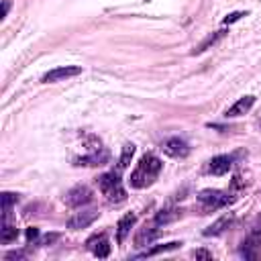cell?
Returning a JSON list of instances; mask_svg holds the SVG:
<instances>
[{
    "label": "cell",
    "instance_id": "e0dca14e",
    "mask_svg": "<svg viewBox=\"0 0 261 261\" xmlns=\"http://www.w3.org/2000/svg\"><path fill=\"white\" fill-rule=\"evenodd\" d=\"M133 155H135V145L133 143H126L122 147V153H120V159H118V169H126L130 165Z\"/></svg>",
    "mask_w": 261,
    "mask_h": 261
},
{
    "label": "cell",
    "instance_id": "5b68a950",
    "mask_svg": "<svg viewBox=\"0 0 261 261\" xmlns=\"http://www.w3.org/2000/svg\"><path fill=\"white\" fill-rule=\"evenodd\" d=\"M82 73V67L80 65H61V67H55L51 71H47L41 82L43 84H55V82H63L67 77H73V75H80Z\"/></svg>",
    "mask_w": 261,
    "mask_h": 261
},
{
    "label": "cell",
    "instance_id": "277c9868",
    "mask_svg": "<svg viewBox=\"0 0 261 261\" xmlns=\"http://www.w3.org/2000/svg\"><path fill=\"white\" fill-rule=\"evenodd\" d=\"M63 202H65L69 208H82V206H86V204L92 202V190H90L88 186H73V188L65 194Z\"/></svg>",
    "mask_w": 261,
    "mask_h": 261
},
{
    "label": "cell",
    "instance_id": "30bf717a",
    "mask_svg": "<svg viewBox=\"0 0 261 261\" xmlns=\"http://www.w3.org/2000/svg\"><path fill=\"white\" fill-rule=\"evenodd\" d=\"M157 224H153V226H143V228H139L137 230V234H135V247H147V245H151L157 237H159V230L155 228Z\"/></svg>",
    "mask_w": 261,
    "mask_h": 261
},
{
    "label": "cell",
    "instance_id": "3957f363",
    "mask_svg": "<svg viewBox=\"0 0 261 261\" xmlns=\"http://www.w3.org/2000/svg\"><path fill=\"white\" fill-rule=\"evenodd\" d=\"M198 202L202 204L204 212H212V210H218V208L226 206L230 202V198L220 190H202L198 194Z\"/></svg>",
    "mask_w": 261,
    "mask_h": 261
},
{
    "label": "cell",
    "instance_id": "6da1fadb",
    "mask_svg": "<svg viewBox=\"0 0 261 261\" xmlns=\"http://www.w3.org/2000/svg\"><path fill=\"white\" fill-rule=\"evenodd\" d=\"M161 167H163V163H161V159H159V157H155L153 153L143 155V157L139 159L137 167L130 171V177H128L130 188L141 190V188L151 186V184H153V181L159 177Z\"/></svg>",
    "mask_w": 261,
    "mask_h": 261
},
{
    "label": "cell",
    "instance_id": "484cf974",
    "mask_svg": "<svg viewBox=\"0 0 261 261\" xmlns=\"http://www.w3.org/2000/svg\"><path fill=\"white\" fill-rule=\"evenodd\" d=\"M8 8H10V0H4V4H2V18L8 14Z\"/></svg>",
    "mask_w": 261,
    "mask_h": 261
},
{
    "label": "cell",
    "instance_id": "52a82bcc",
    "mask_svg": "<svg viewBox=\"0 0 261 261\" xmlns=\"http://www.w3.org/2000/svg\"><path fill=\"white\" fill-rule=\"evenodd\" d=\"M98 214L100 212H96V210H84V212H75L73 216H69L67 218V228H71V230H80V228H86V226H90L96 218H98Z\"/></svg>",
    "mask_w": 261,
    "mask_h": 261
},
{
    "label": "cell",
    "instance_id": "9c48e42d",
    "mask_svg": "<svg viewBox=\"0 0 261 261\" xmlns=\"http://www.w3.org/2000/svg\"><path fill=\"white\" fill-rule=\"evenodd\" d=\"M232 167V157L230 155H216L208 161V173L212 175H224Z\"/></svg>",
    "mask_w": 261,
    "mask_h": 261
},
{
    "label": "cell",
    "instance_id": "5bb4252c",
    "mask_svg": "<svg viewBox=\"0 0 261 261\" xmlns=\"http://www.w3.org/2000/svg\"><path fill=\"white\" fill-rule=\"evenodd\" d=\"M224 35H226V31H224V29H220V31H214V33H210V35H208V37H206L204 41H200V43H198V45L194 47V51H192V53H194V55H200V53H204L206 49L214 47V45H216V43H218V41H220V39H222Z\"/></svg>",
    "mask_w": 261,
    "mask_h": 261
},
{
    "label": "cell",
    "instance_id": "ba28073f",
    "mask_svg": "<svg viewBox=\"0 0 261 261\" xmlns=\"http://www.w3.org/2000/svg\"><path fill=\"white\" fill-rule=\"evenodd\" d=\"M253 104H255V96L247 94V96L239 98V100L224 112V116H226V118H237V116H241V114H247V112L253 108Z\"/></svg>",
    "mask_w": 261,
    "mask_h": 261
},
{
    "label": "cell",
    "instance_id": "7a4b0ae2",
    "mask_svg": "<svg viewBox=\"0 0 261 261\" xmlns=\"http://www.w3.org/2000/svg\"><path fill=\"white\" fill-rule=\"evenodd\" d=\"M98 186H100V192L106 196V200L108 202H122L124 198H126V192H124V188H122V184H120V177H118V173H114V171H108V173H102L100 177H98Z\"/></svg>",
    "mask_w": 261,
    "mask_h": 261
},
{
    "label": "cell",
    "instance_id": "d4e9b609",
    "mask_svg": "<svg viewBox=\"0 0 261 261\" xmlns=\"http://www.w3.org/2000/svg\"><path fill=\"white\" fill-rule=\"evenodd\" d=\"M22 257H24V253H22V251H12V253H8V255H6V259H8V261H10V259H22Z\"/></svg>",
    "mask_w": 261,
    "mask_h": 261
},
{
    "label": "cell",
    "instance_id": "ac0fdd59",
    "mask_svg": "<svg viewBox=\"0 0 261 261\" xmlns=\"http://www.w3.org/2000/svg\"><path fill=\"white\" fill-rule=\"evenodd\" d=\"M179 216V212L177 210H169V208H161L157 214H155V224L159 226V224H167V222H171V220H175Z\"/></svg>",
    "mask_w": 261,
    "mask_h": 261
},
{
    "label": "cell",
    "instance_id": "8992f818",
    "mask_svg": "<svg viewBox=\"0 0 261 261\" xmlns=\"http://www.w3.org/2000/svg\"><path fill=\"white\" fill-rule=\"evenodd\" d=\"M161 149H163L165 155L175 157V159H181V157H186V155L190 153V145H188L184 139H179V137H171V139H167V141L163 143Z\"/></svg>",
    "mask_w": 261,
    "mask_h": 261
},
{
    "label": "cell",
    "instance_id": "4316f807",
    "mask_svg": "<svg viewBox=\"0 0 261 261\" xmlns=\"http://www.w3.org/2000/svg\"><path fill=\"white\" fill-rule=\"evenodd\" d=\"M257 124H259V130H261V118H259V122H257Z\"/></svg>",
    "mask_w": 261,
    "mask_h": 261
},
{
    "label": "cell",
    "instance_id": "d6986e66",
    "mask_svg": "<svg viewBox=\"0 0 261 261\" xmlns=\"http://www.w3.org/2000/svg\"><path fill=\"white\" fill-rule=\"evenodd\" d=\"M16 237H18L16 226H10V224H8V220H6V222H2V237H0V241H2L4 245H8V243L16 241Z\"/></svg>",
    "mask_w": 261,
    "mask_h": 261
},
{
    "label": "cell",
    "instance_id": "cb8c5ba5",
    "mask_svg": "<svg viewBox=\"0 0 261 261\" xmlns=\"http://www.w3.org/2000/svg\"><path fill=\"white\" fill-rule=\"evenodd\" d=\"M39 237V230L35 228V226H29L27 228V241H33V239H37Z\"/></svg>",
    "mask_w": 261,
    "mask_h": 261
},
{
    "label": "cell",
    "instance_id": "44dd1931",
    "mask_svg": "<svg viewBox=\"0 0 261 261\" xmlns=\"http://www.w3.org/2000/svg\"><path fill=\"white\" fill-rule=\"evenodd\" d=\"M247 12H243V10H237V12H230V14H226L224 18H222V24H232V22H237V20H241L243 16H245Z\"/></svg>",
    "mask_w": 261,
    "mask_h": 261
},
{
    "label": "cell",
    "instance_id": "9a60e30c",
    "mask_svg": "<svg viewBox=\"0 0 261 261\" xmlns=\"http://www.w3.org/2000/svg\"><path fill=\"white\" fill-rule=\"evenodd\" d=\"M230 222H232V214H222L218 220H214L206 230H204V234L206 237H216V234H222L228 226H230Z\"/></svg>",
    "mask_w": 261,
    "mask_h": 261
},
{
    "label": "cell",
    "instance_id": "2e32d148",
    "mask_svg": "<svg viewBox=\"0 0 261 261\" xmlns=\"http://www.w3.org/2000/svg\"><path fill=\"white\" fill-rule=\"evenodd\" d=\"M177 247H181V241H171V243H165V245H157V247H151L149 251H145V253H141L139 257H153V255H157V253H165V251H173V249H177Z\"/></svg>",
    "mask_w": 261,
    "mask_h": 261
},
{
    "label": "cell",
    "instance_id": "7c38bea8",
    "mask_svg": "<svg viewBox=\"0 0 261 261\" xmlns=\"http://www.w3.org/2000/svg\"><path fill=\"white\" fill-rule=\"evenodd\" d=\"M135 222H137V214H135V212H128V214H124V216L118 220V224H116V241H118V243H124V239H126V234L130 232V228H133Z\"/></svg>",
    "mask_w": 261,
    "mask_h": 261
},
{
    "label": "cell",
    "instance_id": "603a6c76",
    "mask_svg": "<svg viewBox=\"0 0 261 261\" xmlns=\"http://www.w3.org/2000/svg\"><path fill=\"white\" fill-rule=\"evenodd\" d=\"M194 257L196 259H212V253H208L204 249H198V251H194Z\"/></svg>",
    "mask_w": 261,
    "mask_h": 261
},
{
    "label": "cell",
    "instance_id": "4fadbf2b",
    "mask_svg": "<svg viewBox=\"0 0 261 261\" xmlns=\"http://www.w3.org/2000/svg\"><path fill=\"white\" fill-rule=\"evenodd\" d=\"M108 161V151L104 149H98L90 155H84V157H77L75 159V165H104Z\"/></svg>",
    "mask_w": 261,
    "mask_h": 261
},
{
    "label": "cell",
    "instance_id": "8fae6325",
    "mask_svg": "<svg viewBox=\"0 0 261 261\" xmlns=\"http://www.w3.org/2000/svg\"><path fill=\"white\" fill-rule=\"evenodd\" d=\"M92 251H94V255L96 257H100V259H104V257H108L110 255V243L104 239V234H98V237H92V239H88V243H86Z\"/></svg>",
    "mask_w": 261,
    "mask_h": 261
},
{
    "label": "cell",
    "instance_id": "ffe728a7",
    "mask_svg": "<svg viewBox=\"0 0 261 261\" xmlns=\"http://www.w3.org/2000/svg\"><path fill=\"white\" fill-rule=\"evenodd\" d=\"M16 202H18V196H16V194H10V192H4V194H2V210H4V220H2V222L8 220L10 206L16 204Z\"/></svg>",
    "mask_w": 261,
    "mask_h": 261
},
{
    "label": "cell",
    "instance_id": "7402d4cb",
    "mask_svg": "<svg viewBox=\"0 0 261 261\" xmlns=\"http://www.w3.org/2000/svg\"><path fill=\"white\" fill-rule=\"evenodd\" d=\"M59 239V234L57 232H51V234H45L41 241H39V245H51L53 241H57Z\"/></svg>",
    "mask_w": 261,
    "mask_h": 261
}]
</instances>
